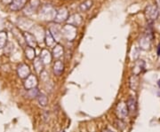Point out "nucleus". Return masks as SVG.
<instances>
[{
  "label": "nucleus",
  "mask_w": 160,
  "mask_h": 132,
  "mask_svg": "<svg viewBox=\"0 0 160 132\" xmlns=\"http://www.w3.org/2000/svg\"><path fill=\"white\" fill-rule=\"evenodd\" d=\"M117 110H120V112H117L118 115L120 117V119H124L126 117L127 114H128V110H127V106H126V104L125 103H119Z\"/></svg>",
  "instance_id": "1"
},
{
  "label": "nucleus",
  "mask_w": 160,
  "mask_h": 132,
  "mask_svg": "<svg viewBox=\"0 0 160 132\" xmlns=\"http://www.w3.org/2000/svg\"><path fill=\"white\" fill-rule=\"evenodd\" d=\"M18 75L21 78H27L29 75V69L26 65H21L18 69Z\"/></svg>",
  "instance_id": "2"
},
{
  "label": "nucleus",
  "mask_w": 160,
  "mask_h": 132,
  "mask_svg": "<svg viewBox=\"0 0 160 132\" xmlns=\"http://www.w3.org/2000/svg\"><path fill=\"white\" fill-rule=\"evenodd\" d=\"M126 106H127V110L131 113L133 114L136 111V100L133 98H129L126 103Z\"/></svg>",
  "instance_id": "3"
},
{
  "label": "nucleus",
  "mask_w": 160,
  "mask_h": 132,
  "mask_svg": "<svg viewBox=\"0 0 160 132\" xmlns=\"http://www.w3.org/2000/svg\"><path fill=\"white\" fill-rule=\"evenodd\" d=\"M24 84H25V88L27 90L34 89V87L37 85V80L35 79V77H33V76H28Z\"/></svg>",
  "instance_id": "4"
},
{
  "label": "nucleus",
  "mask_w": 160,
  "mask_h": 132,
  "mask_svg": "<svg viewBox=\"0 0 160 132\" xmlns=\"http://www.w3.org/2000/svg\"><path fill=\"white\" fill-rule=\"evenodd\" d=\"M24 0H12L11 4V8L12 10H19L23 6Z\"/></svg>",
  "instance_id": "5"
},
{
  "label": "nucleus",
  "mask_w": 160,
  "mask_h": 132,
  "mask_svg": "<svg viewBox=\"0 0 160 132\" xmlns=\"http://www.w3.org/2000/svg\"><path fill=\"white\" fill-rule=\"evenodd\" d=\"M6 39H7L6 33H5V32H0V49L6 46Z\"/></svg>",
  "instance_id": "6"
},
{
  "label": "nucleus",
  "mask_w": 160,
  "mask_h": 132,
  "mask_svg": "<svg viewBox=\"0 0 160 132\" xmlns=\"http://www.w3.org/2000/svg\"><path fill=\"white\" fill-rule=\"evenodd\" d=\"M38 101H39V104L42 106H46V104H47V98H46L44 94H39Z\"/></svg>",
  "instance_id": "7"
},
{
  "label": "nucleus",
  "mask_w": 160,
  "mask_h": 132,
  "mask_svg": "<svg viewBox=\"0 0 160 132\" xmlns=\"http://www.w3.org/2000/svg\"><path fill=\"white\" fill-rule=\"evenodd\" d=\"M3 1H4L5 3H9L10 1H12V0H3Z\"/></svg>",
  "instance_id": "8"
},
{
  "label": "nucleus",
  "mask_w": 160,
  "mask_h": 132,
  "mask_svg": "<svg viewBox=\"0 0 160 132\" xmlns=\"http://www.w3.org/2000/svg\"><path fill=\"white\" fill-rule=\"evenodd\" d=\"M158 55H160V45L158 46Z\"/></svg>",
  "instance_id": "9"
},
{
  "label": "nucleus",
  "mask_w": 160,
  "mask_h": 132,
  "mask_svg": "<svg viewBox=\"0 0 160 132\" xmlns=\"http://www.w3.org/2000/svg\"><path fill=\"white\" fill-rule=\"evenodd\" d=\"M103 132H111L110 130H103Z\"/></svg>",
  "instance_id": "10"
},
{
  "label": "nucleus",
  "mask_w": 160,
  "mask_h": 132,
  "mask_svg": "<svg viewBox=\"0 0 160 132\" xmlns=\"http://www.w3.org/2000/svg\"><path fill=\"white\" fill-rule=\"evenodd\" d=\"M158 85H159V87H160V80H159V82H158Z\"/></svg>",
  "instance_id": "11"
},
{
  "label": "nucleus",
  "mask_w": 160,
  "mask_h": 132,
  "mask_svg": "<svg viewBox=\"0 0 160 132\" xmlns=\"http://www.w3.org/2000/svg\"><path fill=\"white\" fill-rule=\"evenodd\" d=\"M61 132H64V131H61Z\"/></svg>",
  "instance_id": "12"
}]
</instances>
